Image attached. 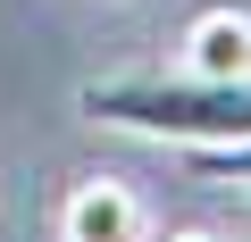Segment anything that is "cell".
Returning <instances> with one entry per match:
<instances>
[{"label":"cell","instance_id":"obj_1","mask_svg":"<svg viewBox=\"0 0 251 242\" xmlns=\"http://www.w3.org/2000/svg\"><path fill=\"white\" fill-rule=\"evenodd\" d=\"M75 117L176 151H218V142H251V75H193V67L92 75L75 84Z\"/></svg>","mask_w":251,"mask_h":242},{"label":"cell","instance_id":"obj_3","mask_svg":"<svg viewBox=\"0 0 251 242\" xmlns=\"http://www.w3.org/2000/svg\"><path fill=\"white\" fill-rule=\"evenodd\" d=\"M184 67L193 75H251V9H201L184 25Z\"/></svg>","mask_w":251,"mask_h":242},{"label":"cell","instance_id":"obj_5","mask_svg":"<svg viewBox=\"0 0 251 242\" xmlns=\"http://www.w3.org/2000/svg\"><path fill=\"white\" fill-rule=\"evenodd\" d=\"M168 242H226V234H201V225H184V234H168Z\"/></svg>","mask_w":251,"mask_h":242},{"label":"cell","instance_id":"obj_4","mask_svg":"<svg viewBox=\"0 0 251 242\" xmlns=\"http://www.w3.org/2000/svg\"><path fill=\"white\" fill-rule=\"evenodd\" d=\"M193 167L209 184H243L251 192V142H218V151H193Z\"/></svg>","mask_w":251,"mask_h":242},{"label":"cell","instance_id":"obj_2","mask_svg":"<svg viewBox=\"0 0 251 242\" xmlns=\"http://www.w3.org/2000/svg\"><path fill=\"white\" fill-rule=\"evenodd\" d=\"M151 217L134 200V184L117 176H75L67 200H59V242H143Z\"/></svg>","mask_w":251,"mask_h":242}]
</instances>
